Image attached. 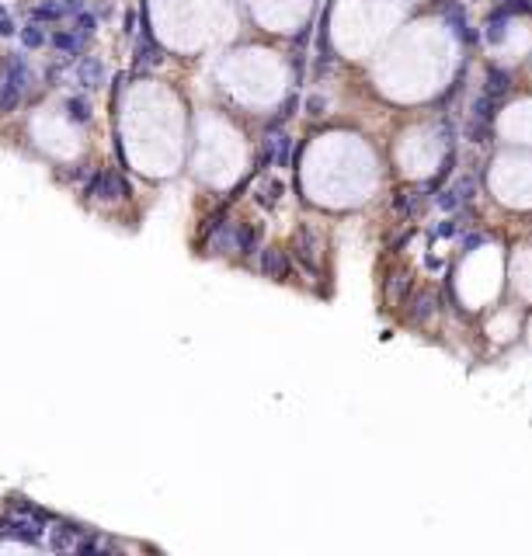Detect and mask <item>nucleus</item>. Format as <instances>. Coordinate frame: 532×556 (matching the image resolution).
<instances>
[{
  "instance_id": "obj_1",
  "label": "nucleus",
  "mask_w": 532,
  "mask_h": 556,
  "mask_svg": "<svg viewBox=\"0 0 532 556\" xmlns=\"http://www.w3.org/2000/svg\"><path fill=\"white\" fill-rule=\"evenodd\" d=\"M139 18H143V32H139V39H136L132 60H136V67H157V63L164 60V49H161V46H157V39H154V28H150V14H146V4H143Z\"/></svg>"
},
{
  "instance_id": "obj_2",
  "label": "nucleus",
  "mask_w": 532,
  "mask_h": 556,
  "mask_svg": "<svg viewBox=\"0 0 532 556\" xmlns=\"http://www.w3.org/2000/svg\"><path fill=\"white\" fill-rule=\"evenodd\" d=\"M292 251H296V258L303 261L306 272H317V265H320V233L303 223L292 237Z\"/></svg>"
},
{
  "instance_id": "obj_3",
  "label": "nucleus",
  "mask_w": 532,
  "mask_h": 556,
  "mask_svg": "<svg viewBox=\"0 0 532 556\" xmlns=\"http://www.w3.org/2000/svg\"><path fill=\"white\" fill-rule=\"evenodd\" d=\"M129 195H132V188H129V181H125L118 171H97L94 202H101V205H111V202H118V198H129Z\"/></svg>"
},
{
  "instance_id": "obj_4",
  "label": "nucleus",
  "mask_w": 532,
  "mask_h": 556,
  "mask_svg": "<svg viewBox=\"0 0 532 556\" xmlns=\"http://www.w3.org/2000/svg\"><path fill=\"white\" fill-rule=\"evenodd\" d=\"M258 272L265 278H271V282H285L289 278V254L282 247H261Z\"/></svg>"
},
{
  "instance_id": "obj_5",
  "label": "nucleus",
  "mask_w": 532,
  "mask_h": 556,
  "mask_svg": "<svg viewBox=\"0 0 532 556\" xmlns=\"http://www.w3.org/2000/svg\"><path fill=\"white\" fill-rule=\"evenodd\" d=\"M0 74H4V77H7V81H11L21 94L28 91V88H32V81H35V77H32V67L25 63V56H21V53H7V56H4V63H0Z\"/></svg>"
},
{
  "instance_id": "obj_6",
  "label": "nucleus",
  "mask_w": 532,
  "mask_h": 556,
  "mask_svg": "<svg viewBox=\"0 0 532 556\" xmlns=\"http://www.w3.org/2000/svg\"><path fill=\"white\" fill-rule=\"evenodd\" d=\"M77 84L84 91H101L104 88V63H101V56H77Z\"/></svg>"
},
{
  "instance_id": "obj_7",
  "label": "nucleus",
  "mask_w": 532,
  "mask_h": 556,
  "mask_svg": "<svg viewBox=\"0 0 532 556\" xmlns=\"http://www.w3.org/2000/svg\"><path fill=\"white\" fill-rule=\"evenodd\" d=\"M49 532H53V539H49V550H53V553H77V543H81V536H84L88 529L70 525V522H60V525L49 529Z\"/></svg>"
},
{
  "instance_id": "obj_8",
  "label": "nucleus",
  "mask_w": 532,
  "mask_h": 556,
  "mask_svg": "<svg viewBox=\"0 0 532 556\" xmlns=\"http://www.w3.org/2000/svg\"><path fill=\"white\" fill-rule=\"evenodd\" d=\"M49 46L60 53V56H84V49H88V42L74 32V28H56L53 35H49Z\"/></svg>"
},
{
  "instance_id": "obj_9",
  "label": "nucleus",
  "mask_w": 532,
  "mask_h": 556,
  "mask_svg": "<svg viewBox=\"0 0 532 556\" xmlns=\"http://www.w3.org/2000/svg\"><path fill=\"white\" fill-rule=\"evenodd\" d=\"M265 150L271 153V164H275V167H285L289 157H292V139H289L285 132H278V129H268Z\"/></svg>"
},
{
  "instance_id": "obj_10",
  "label": "nucleus",
  "mask_w": 532,
  "mask_h": 556,
  "mask_svg": "<svg viewBox=\"0 0 532 556\" xmlns=\"http://www.w3.org/2000/svg\"><path fill=\"white\" fill-rule=\"evenodd\" d=\"M261 244V226H254V223H237V254L240 258H251L254 251H261L258 247Z\"/></svg>"
},
{
  "instance_id": "obj_11",
  "label": "nucleus",
  "mask_w": 532,
  "mask_h": 556,
  "mask_svg": "<svg viewBox=\"0 0 532 556\" xmlns=\"http://www.w3.org/2000/svg\"><path fill=\"white\" fill-rule=\"evenodd\" d=\"M508 7H498L494 14H491V21H487V28H484V39L491 42V46H501L505 39H508Z\"/></svg>"
},
{
  "instance_id": "obj_12",
  "label": "nucleus",
  "mask_w": 532,
  "mask_h": 556,
  "mask_svg": "<svg viewBox=\"0 0 532 556\" xmlns=\"http://www.w3.org/2000/svg\"><path fill=\"white\" fill-rule=\"evenodd\" d=\"M67 14H74L67 0H46V4L32 7V21H42V25H49V21H63Z\"/></svg>"
},
{
  "instance_id": "obj_13",
  "label": "nucleus",
  "mask_w": 532,
  "mask_h": 556,
  "mask_svg": "<svg viewBox=\"0 0 532 556\" xmlns=\"http://www.w3.org/2000/svg\"><path fill=\"white\" fill-rule=\"evenodd\" d=\"M118 546L108 539V536H101V532H88V536H81V543H77V553L81 556H97V553H115Z\"/></svg>"
},
{
  "instance_id": "obj_14",
  "label": "nucleus",
  "mask_w": 532,
  "mask_h": 556,
  "mask_svg": "<svg viewBox=\"0 0 532 556\" xmlns=\"http://www.w3.org/2000/svg\"><path fill=\"white\" fill-rule=\"evenodd\" d=\"M470 198H473V181L463 178V181H456L449 191L439 195V205H442V209H456V205H463V202H470Z\"/></svg>"
},
{
  "instance_id": "obj_15",
  "label": "nucleus",
  "mask_w": 532,
  "mask_h": 556,
  "mask_svg": "<svg viewBox=\"0 0 532 556\" xmlns=\"http://www.w3.org/2000/svg\"><path fill=\"white\" fill-rule=\"evenodd\" d=\"M18 35H21V46H25V49H42V46L49 42L46 25H42V21H32V18H28V25L18 28Z\"/></svg>"
},
{
  "instance_id": "obj_16",
  "label": "nucleus",
  "mask_w": 532,
  "mask_h": 556,
  "mask_svg": "<svg viewBox=\"0 0 532 556\" xmlns=\"http://www.w3.org/2000/svg\"><path fill=\"white\" fill-rule=\"evenodd\" d=\"M63 108H67V118H70L74 125H90V118H94L90 101H88V97H81V94H77V97H67V104H63Z\"/></svg>"
},
{
  "instance_id": "obj_17",
  "label": "nucleus",
  "mask_w": 532,
  "mask_h": 556,
  "mask_svg": "<svg viewBox=\"0 0 532 556\" xmlns=\"http://www.w3.org/2000/svg\"><path fill=\"white\" fill-rule=\"evenodd\" d=\"M282 195H285V181H278V178H268L265 185L254 191L258 205H265V209H275V205L282 202Z\"/></svg>"
},
{
  "instance_id": "obj_18",
  "label": "nucleus",
  "mask_w": 532,
  "mask_h": 556,
  "mask_svg": "<svg viewBox=\"0 0 532 556\" xmlns=\"http://www.w3.org/2000/svg\"><path fill=\"white\" fill-rule=\"evenodd\" d=\"M18 104H21V91L0 74V115H11Z\"/></svg>"
},
{
  "instance_id": "obj_19",
  "label": "nucleus",
  "mask_w": 532,
  "mask_h": 556,
  "mask_svg": "<svg viewBox=\"0 0 532 556\" xmlns=\"http://www.w3.org/2000/svg\"><path fill=\"white\" fill-rule=\"evenodd\" d=\"M74 32H77L84 42H90V39H94V32H97V14H94V11H77V18H74Z\"/></svg>"
},
{
  "instance_id": "obj_20",
  "label": "nucleus",
  "mask_w": 532,
  "mask_h": 556,
  "mask_svg": "<svg viewBox=\"0 0 532 556\" xmlns=\"http://www.w3.org/2000/svg\"><path fill=\"white\" fill-rule=\"evenodd\" d=\"M432 310H435V296H432V292H421V296L414 299V310H411V320H414V324H425V320L432 317Z\"/></svg>"
},
{
  "instance_id": "obj_21",
  "label": "nucleus",
  "mask_w": 532,
  "mask_h": 556,
  "mask_svg": "<svg viewBox=\"0 0 532 556\" xmlns=\"http://www.w3.org/2000/svg\"><path fill=\"white\" fill-rule=\"evenodd\" d=\"M508 84H512V77H508L505 70H491V74H487V91H484V94L498 101L501 94L508 91Z\"/></svg>"
},
{
  "instance_id": "obj_22",
  "label": "nucleus",
  "mask_w": 532,
  "mask_h": 556,
  "mask_svg": "<svg viewBox=\"0 0 532 556\" xmlns=\"http://www.w3.org/2000/svg\"><path fill=\"white\" fill-rule=\"evenodd\" d=\"M407 289H411V278L407 275H390V282H386V299H390V303H404Z\"/></svg>"
},
{
  "instance_id": "obj_23",
  "label": "nucleus",
  "mask_w": 532,
  "mask_h": 556,
  "mask_svg": "<svg viewBox=\"0 0 532 556\" xmlns=\"http://www.w3.org/2000/svg\"><path fill=\"white\" fill-rule=\"evenodd\" d=\"M88 174H90L88 164H63V167L56 171L60 181H81V178H88Z\"/></svg>"
},
{
  "instance_id": "obj_24",
  "label": "nucleus",
  "mask_w": 532,
  "mask_h": 556,
  "mask_svg": "<svg viewBox=\"0 0 532 556\" xmlns=\"http://www.w3.org/2000/svg\"><path fill=\"white\" fill-rule=\"evenodd\" d=\"M327 111V101L320 97V94H313V97H306V115H313V118H320Z\"/></svg>"
},
{
  "instance_id": "obj_25",
  "label": "nucleus",
  "mask_w": 532,
  "mask_h": 556,
  "mask_svg": "<svg viewBox=\"0 0 532 556\" xmlns=\"http://www.w3.org/2000/svg\"><path fill=\"white\" fill-rule=\"evenodd\" d=\"M11 35H18V25H14V18L0 7V39H11Z\"/></svg>"
},
{
  "instance_id": "obj_26",
  "label": "nucleus",
  "mask_w": 532,
  "mask_h": 556,
  "mask_svg": "<svg viewBox=\"0 0 532 556\" xmlns=\"http://www.w3.org/2000/svg\"><path fill=\"white\" fill-rule=\"evenodd\" d=\"M125 32H129V35L136 32V14H125Z\"/></svg>"
}]
</instances>
